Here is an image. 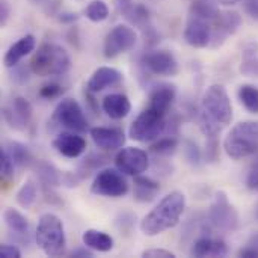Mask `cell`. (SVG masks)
Segmentation results:
<instances>
[{
    "instance_id": "obj_1",
    "label": "cell",
    "mask_w": 258,
    "mask_h": 258,
    "mask_svg": "<svg viewBox=\"0 0 258 258\" xmlns=\"http://www.w3.org/2000/svg\"><path fill=\"white\" fill-rule=\"evenodd\" d=\"M186 209V197L180 190H174L163 197L159 204L142 219L141 230L145 236L154 237L174 228Z\"/></svg>"
},
{
    "instance_id": "obj_2",
    "label": "cell",
    "mask_w": 258,
    "mask_h": 258,
    "mask_svg": "<svg viewBox=\"0 0 258 258\" xmlns=\"http://www.w3.org/2000/svg\"><path fill=\"white\" fill-rule=\"evenodd\" d=\"M71 67V59L67 50L54 42H44L35 51L30 68L32 73L41 77L63 76Z\"/></svg>"
},
{
    "instance_id": "obj_3",
    "label": "cell",
    "mask_w": 258,
    "mask_h": 258,
    "mask_svg": "<svg viewBox=\"0 0 258 258\" xmlns=\"http://www.w3.org/2000/svg\"><path fill=\"white\" fill-rule=\"evenodd\" d=\"M35 240L47 257L63 255L67 246V237H65L62 221L53 213L42 215L38 221Z\"/></svg>"
},
{
    "instance_id": "obj_4",
    "label": "cell",
    "mask_w": 258,
    "mask_h": 258,
    "mask_svg": "<svg viewBox=\"0 0 258 258\" xmlns=\"http://www.w3.org/2000/svg\"><path fill=\"white\" fill-rule=\"evenodd\" d=\"M224 150L231 159H243L258 151V122L242 121L236 124L224 141Z\"/></svg>"
},
{
    "instance_id": "obj_5",
    "label": "cell",
    "mask_w": 258,
    "mask_h": 258,
    "mask_svg": "<svg viewBox=\"0 0 258 258\" xmlns=\"http://www.w3.org/2000/svg\"><path fill=\"white\" fill-rule=\"evenodd\" d=\"M168 115L153 107H145L128 128V136L138 142H153L159 139L166 130Z\"/></svg>"
},
{
    "instance_id": "obj_6",
    "label": "cell",
    "mask_w": 258,
    "mask_h": 258,
    "mask_svg": "<svg viewBox=\"0 0 258 258\" xmlns=\"http://www.w3.org/2000/svg\"><path fill=\"white\" fill-rule=\"evenodd\" d=\"M207 222L213 230L224 233H234L239 228V213L230 203L225 192H216L207 213Z\"/></svg>"
},
{
    "instance_id": "obj_7",
    "label": "cell",
    "mask_w": 258,
    "mask_h": 258,
    "mask_svg": "<svg viewBox=\"0 0 258 258\" xmlns=\"http://www.w3.org/2000/svg\"><path fill=\"white\" fill-rule=\"evenodd\" d=\"M203 109L219 124L227 125L233 119V106L227 89L222 85H212L203 97Z\"/></svg>"
},
{
    "instance_id": "obj_8",
    "label": "cell",
    "mask_w": 258,
    "mask_h": 258,
    "mask_svg": "<svg viewBox=\"0 0 258 258\" xmlns=\"http://www.w3.org/2000/svg\"><path fill=\"white\" fill-rule=\"evenodd\" d=\"M53 122L70 132L85 133L88 130V118L74 98H63L59 101L53 112Z\"/></svg>"
},
{
    "instance_id": "obj_9",
    "label": "cell",
    "mask_w": 258,
    "mask_h": 258,
    "mask_svg": "<svg viewBox=\"0 0 258 258\" xmlns=\"http://www.w3.org/2000/svg\"><path fill=\"white\" fill-rule=\"evenodd\" d=\"M91 192L97 197L121 198L128 192V183L119 169L116 171L112 168H106L95 175Z\"/></svg>"
},
{
    "instance_id": "obj_10",
    "label": "cell",
    "mask_w": 258,
    "mask_h": 258,
    "mask_svg": "<svg viewBox=\"0 0 258 258\" xmlns=\"http://www.w3.org/2000/svg\"><path fill=\"white\" fill-rule=\"evenodd\" d=\"M136 42H138L136 30L127 24H118L106 35L103 44V54L107 59H113L135 48Z\"/></svg>"
},
{
    "instance_id": "obj_11",
    "label": "cell",
    "mask_w": 258,
    "mask_h": 258,
    "mask_svg": "<svg viewBox=\"0 0 258 258\" xmlns=\"http://www.w3.org/2000/svg\"><path fill=\"white\" fill-rule=\"evenodd\" d=\"M141 65L145 73L163 77H172L178 73V62L168 50H150L141 56Z\"/></svg>"
},
{
    "instance_id": "obj_12",
    "label": "cell",
    "mask_w": 258,
    "mask_h": 258,
    "mask_svg": "<svg viewBox=\"0 0 258 258\" xmlns=\"http://www.w3.org/2000/svg\"><path fill=\"white\" fill-rule=\"evenodd\" d=\"M116 169H119L125 175H141L145 172L150 166V159L147 151L136 148V147H127L121 150L115 157Z\"/></svg>"
},
{
    "instance_id": "obj_13",
    "label": "cell",
    "mask_w": 258,
    "mask_h": 258,
    "mask_svg": "<svg viewBox=\"0 0 258 258\" xmlns=\"http://www.w3.org/2000/svg\"><path fill=\"white\" fill-rule=\"evenodd\" d=\"M242 24V17L236 11H221L218 18L212 23V42L210 47H221L228 36L234 35Z\"/></svg>"
},
{
    "instance_id": "obj_14",
    "label": "cell",
    "mask_w": 258,
    "mask_h": 258,
    "mask_svg": "<svg viewBox=\"0 0 258 258\" xmlns=\"http://www.w3.org/2000/svg\"><path fill=\"white\" fill-rule=\"evenodd\" d=\"M3 113V119L5 122L14 128V130H24L29 122L32 121V115H33V107L30 104L29 100H26L24 97H15L14 101L11 103V106L3 107L2 110Z\"/></svg>"
},
{
    "instance_id": "obj_15",
    "label": "cell",
    "mask_w": 258,
    "mask_h": 258,
    "mask_svg": "<svg viewBox=\"0 0 258 258\" xmlns=\"http://www.w3.org/2000/svg\"><path fill=\"white\" fill-rule=\"evenodd\" d=\"M183 36L190 47L195 48L209 47L212 42V24L206 20L189 15Z\"/></svg>"
},
{
    "instance_id": "obj_16",
    "label": "cell",
    "mask_w": 258,
    "mask_h": 258,
    "mask_svg": "<svg viewBox=\"0 0 258 258\" xmlns=\"http://www.w3.org/2000/svg\"><path fill=\"white\" fill-rule=\"evenodd\" d=\"M54 150L67 157V159H77L86 151V141L77 132H62L53 141Z\"/></svg>"
},
{
    "instance_id": "obj_17",
    "label": "cell",
    "mask_w": 258,
    "mask_h": 258,
    "mask_svg": "<svg viewBox=\"0 0 258 258\" xmlns=\"http://www.w3.org/2000/svg\"><path fill=\"white\" fill-rule=\"evenodd\" d=\"M227 254H228L227 243L222 239L213 236L212 233H203V236L195 240L190 249V255L198 258L225 257Z\"/></svg>"
},
{
    "instance_id": "obj_18",
    "label": "cell",
    "mask_w": 258,
    "mask_h": 258,
    "mask_svg": "<svg viewBox=\"0 0 258 258\" xmlns=\"http://www.w3.org/2000/svg\"><path fill=\"white\" fill-rule=\"evenodd\" d=\"M122 80H124V76L119 70L112 68V67H100L92 73L91 79L88 80L86 89L91 94H97L107 88L119 85Z\"/></svg>"
},
{
    "instance_id": "obj_19",
    "label": "cell",
    "mask_w": 258,
    "mask_h": 258,
    "mask_svg": "<svg viewBox=\"0 0 258 258\" xmlns=\"http://www.w3.org/2000/svg\"><path fill=\"white\" fill-rule=\"evenodd\" d=\"M91 138L94 144L104 151H113L125 144V135L121 128L113 127H94L91 128Z\"/></svg>"
},
{
    "instance_id": "obj_20",
    "label": "cell",
    "mask_w": 258,
    "mask_h": 258,
    "mask_svg": "<svg viewBox=\"0 0 258 258\" xmlns=\"http://www.w3.org/2000/svg\"><path fill=\"white\" fill-rule=\"evenodd\" d=\"M177 97V88L171 83H159L151 88L148 95V107H153L162 113H169L172 103Z\"/></svg>"
},
{
    "instance_id": "obj_21",
    "label": "cell",
    "mask_w": 258,
    "mask_h": 258,
    "mask_svg": "<svg viewBox=\"0 0 258 258\" xmlns=\"http://www.w3.org/2000/svg\"><path fill=\"white\" fill-rule=\"evenodd\" d=\"M35 45H36V39H35L33 35H24V36H21L5 53V57H3L5 67L6 68H12V67L18 65L23 57H26L27 54H30L35 50Z\"/></svg>"
},
{
    "instance_id": "obj_22",
    "label": "cell",
    "mask_w": 258,
    "mask_h": 258,
    "mask_svg": "<svg viewBox=\"0 0 258 258\" xmlns=\"http://www.w3.org/2000/svg\"><path fill=\"white\" fill-rule=\"evenodd\" d=\"M103 112L112 119H122L132 110V103L124 94H109L101 101Z\"/></svg>"
},
{
    "instance_id": "obj_23",
    "label": "cell",
    "mask_w": 258,
    "mask_h": 258,
    "mask_svg": "<svg viewBox=\"0 0 258 258\" xmlns=\"http://www.w3.org/2000/svg\"><path fill=\"white\" fill-rule=\"evenodd\" d=\"M160 192V184L144 175H136L135 178V187H133V197L138 203H151L156 200L157 194Z\"/></svg>"
},
{
    "instance_id": "obj_24",
    "label": "cell",
    "mask_w": 258,
    "mask_h": 258,
    "mask_svg": "<svg viewBox=\"0 0 258 258\" xmlns=\"http://www.w3.org/2000/svg\"><path fill=\"white\" fill-rule=\"evenodd\" d=\"M82 240H83L85 246H88L89 249L97 251V252H109L113 248V239L107 233L92 230V228L86 230L83 233Z\"/></svg>"
},
{
    "instance_id": "obj_25",
    "label": "cell",
    "mask_w": 258,
    "mask_h": 258,
    "mask_svg": "<svg viewBox=\"0 0 258 258\" xmlns=\"http://www.w3.org/2000/svg\"><path fill=\"white\" fill-rule=\"evenodd\" d=\"M107 162H109V157H107V156L100 154V153H89V154H86V156L82 159V162L79 163L76 174H77L79 178L83 181V180H86L88 177H91L94 172H97L98 169H101Z\"/></svg>"
},
{
    "instance_id": "obj_26",
    "label": "cell",
    "mask_w": 258,
    "mask_h": 258,
    "mask_svg": "<svg viewBox=\"0 0 258 258\" xmlns=\"http://www.w3.org/2000/svg\"><path fill=\"white\" fill-rule=\"evenodd\" d=\"M240 74L246 77H258V44L248 42L242 51V63L239 65Z\"/></svg>"
},
{
    "instance_id": "obj_27",
    "label": "cell",
    "mask_w": 258,
    "mask_h": 258,
    "mask_svg": "<svg viewBox=\"0 0 258 258\" xmlns=\"http://www.w3.org/2000/svg\"><path fill=\"white\" fill-rule=\"evenodd\" d=\"M124 18L133 26H136L142 33L154 27L151 23V15H150L148 8L141 3H133L132 8L124 14Z\"/></svg>"
},
{
    "instance_id": "obj_28",
    "label": "cell",
    "mask_w": 258,
    "mask_h": 258,
    "mask_svg": "<svg viewBox=\"0 0 258 258\" xmlns=\"http://www.w3.org/2000/svg\"><path fill=\"white\" fill-rule=\"evenodd\" d=\"M3 221L14 236H29V221L27 218L15 209H6L3 212Z\"/></svg>"
},
{
    "instance_id": "obj_29",
    "label": "cell",
    "mask_w": 258,
    "mask_h": 258,
    "mask_svg": "<svg viewBox=\"0 0 258 258\" xmlns=\"http://www.w3.org/2000/svg\"><path fill=\"white\" fill-rule=\"evenodd\" d=\"M35 171L36 175L41 181V184L44 186H50V187H59L62 186V175L54 165L45 162V160H39L35 163Z\"/></svg>"
},
{
    "instance_id": "obj_30",
    "label": "cell",
    "mask_w": 258,
    "mask_h": 258,
    "mask_svg": "<svg viewBox=\"0 0 258 258\" xmlns=\"http://www.w3.org/2000/svg\"><path fill=\"white\" fill-rule=\"evenodd\" d=\"M219 12L221 11L216 6L215 0H194L190 3V8H189V15L190 17L206 20L210 24L218 18Z\"/></svg>"
},
{
    "instance_id": "obj_31",
    "label": "cell",
    "mask_w": 258,
    "mask_h": 258,
    "mask_svg": "<svg viewBox=\"0 0 258 258\" xmlns=\"http://www.w3.org/2000/svg\"><path fill=\"white\" fill-rule=\"evenodd\" d=\"M6 151H8L9 157L12 159V162L17 168H26L33 160L30 150L18 141H11L6 147Z\"/></svg>"
},
{
    "instance_id": "obj_32",
    "label": "cell",
    "mask_w": 258,
    "mask_h": 258,
    "mask_svg": "<svg viewBox=\"0 0 258 258\" xmlns=\"http://www.w3.org/2000/svg\"><path fill=\"white\" fill-rule=\"evenodd\" d=\"M239 100L243 104V107L251 112L258 113V88L254 85H242L239 88Z\"/></svg>"
},
{
    "instance_id": "obj_33",
    "label": "cell",
    "mask_w": 258,
    "mask_h": 258,
    "mask_svg": "<svg viewBox=\"0 0 258 258\" xmlns=\"http://www.w3.org/2000/svg\"><path fill=\"white\" fill-rule=\"evenodd\" d=\"M177 148H178V139L175 136H168V138H162L156 141L150 147V151L156 157H169L177 151Z\"/></svg>"
},
{
    "instance_id": "obj_34",
    "label": "cell",
    "mask_w": 258,
    "mask_h": 258,
    "mask_svg": "<svg viewBox=\"0 0 258 258\" xmlns=\"http://www.w3.org/2000/svg\"><path fill=\"white\" fill-rule=\"evenodd\" d=\"M197 119H198L200 128H201V132L204 133L206 138H219V133H221V125H219V122H218L215 118H212L204 109L200 110Z\"/></svg>"
},
{
    "instance_id": "obj_35",
    "label": "cell",
    "mask_w": 258,
    "mask_h": 258,
    "mask_svg": "<svg viewBox=\"0 0 258 258\" xmlns=\"http://www.w3.org/2000/svg\"><path fill=\"white\" fill-rule=\"evenodd\" d=\"M36 186L32 180H27L17 192V203L23 207V209H29L33 206V203L36 201Z\"/></svg>"
},
{
    "instance_id": "obj_36",
    "label": "cell",
    "mask_w": 258,
    "mask_h": 258,
    "mask_svg": "<svg viewBox=\"0 0 258 258\" xmlns=\"http://www.w3.org/2000/svg\"><path fill=\"white\" fill-rule=\"evenodd\" d=\"M85 15L89 21L100 23L109 17V8L103 0H92L85 9Z\"/></svg>"
},
{
    "instance_id": "obj_37",
    "label": "cell",
    "mask_w": 258,
    "mask_h": 258,
    "mask_svg": "<svg viewBox=\"0 0 258 258\" xmlns=\"http://www.w3.org/2000/svg\"><path fill=\"white\" fill-rule=\"evenodd\" d=\"M183 148H184V157H186L187 163L194 168L200 166L203 162V153H201L200 147L197 145V142L187 139V141H184Z\"/></svg>"
},
{
    "instance_id": "obj_38",
    "label": "cell",
    "mask_w": 258,
    "mask_h": 258,
    "mask_svg": "<svg viewBox=\"0 0 258 258\" xmlns=\"http://www.w3.org/2000/svg\"><path fill=\"white\" fill-rule=\"evenodd\" d=\"M14 168L15 165L12 159L9 157L6 148H3L0 153V174H2V181L5 183V186L14 178Z\"/></svg>"
},
{
    "instance_id": "obj_39",
    "label": "cell",
    "mask_w": 258,
    "mask_h": 258,
    "mask_svg": "<svg viewBox=\"0 0 258 258\" xmlns=\"http://www.w3.org/2000/svg\"><path fill=\"white\" fill-rule=\"evenodd\" d=\"M63 91H65V89H63V86H62L60 83H57V82H50V83H45V85L41 86L38 95H39L42 100H54V98L60 97Z\"/></svg>"
},
{
    "instance_id": "obj_40",
    "label": "cell",
    "mask_w": 258,
    "mask_h": 258,
    "mask_svg": "<svg viewBox=\"0 0 258 258\" xmlns=\"http://www.w3.org/2000/svg\"><path fill=\"white\" fill-rule=\"evenodd\" d=\"M204 159L207 163H215L219 160V138H207Z\"/></svg>"
},
{
    "instance_id": "obj_41",
    "label": "cell",
    "mask_w": 258,
    "mask_h": 258,
    "mask_svg": "<svg viewBox=\"0 0 258 258\" xmlns=\"http://www.w3.org/2000/svg\"><path fill=\"white\" fill-rule=\"evenodd\" d=\"M30 73H32V68H30V63L26 67V65H15L12 67V74H11V79L18 83V85H24L29 82L30 79Z\"/></svg>"
},
{
    "instance_id": "obj_42",
    "label": "cell",
    "mask_w": 258,
    "mask_h": 258,
    "mask_svg": "<svg viewBox=\"0 0 258 258\" xmlns=\"http://www.w3.org/2000/svg\"><path fill=\"white\" fill-rule=\"evenodd\" d=\"M181 115L178 112H174L168 116V121H166V130L165 133H168V136H177L180 133V127H181Z\"/></svg>"
},
{
    "instance_id": "obj_43",
    "label": "cell",
    "mask_w": 258,
    "mask_h": 258,
    "mask_svg": "<svg viewBox=\"0 0 258 258\" xmlns=\"http://www.w3.org/2000/svg\"><path fill=\"white\" fill-rule=\"evenodd\" d=\"M246 187L258 192V157L252 162L249 171H248V175H246Z\"/></svg>"
},
{
    "instance_id": "obj_44",
    "label": "cell",
    "mask_w": 258,
    "mask_h": 258,
    "mask_svg": "<svg viewBox=\"0 0 258 258\" xmlns=\"http://www.w3.org/2000/svg\"><path fill=\"white\" fill-rule=\"evenodd\" d=\"M133 215L130 213H121L118 218H116V227L119 228V231H128L133 225Z\"/></svg>"
},
{
    "instance_id": "obj_45",
    "label": "cell",
    "mask_w": 258,
    "mask_h": 258,
    "mask_svg": "<svg viewBox=\"0 0 258 258\" xmlns=\"http://www.w3.org/2000/svg\"><path fill=\"white\" fill-rule=\"evenodd\" d=\"M142 257L174 258L175 257V254H174V252H171V251H166V249H157V248H154V249H147V251H144V252H142Z\"/></svg>"
},
{
    "instance_id": "obj_46",
    "label": "cell",
    "mask_w": 258,
    "mask_h": 258,
    "mask_svg": "<svg viewBox=\"0 0 258 258\" xmlns=\"http://www.w3.org/2000/svg\"><path fill=\"white\" fill-rule=\"evenodd\" d=\"M0 255L3 258H20L21 257V251L15 245L5 243L0 248Z\"/></svg>"
},
{
    "instance_id": "obj_47",
    "label": "cell",
    "mask_w": 258,
    "mask_h": 258,
    "mask_svg": "<svg viewBox=\"0 0 258 258\" xmlns=\"http://www.w3.org/2000/svg\"><path fill=\"white\" fill-rule=\"evenodd\" d=\"M57 21L62 23V24H74L77 20H79V15L76 12H70V11H60L57 15H56Z\"/></svg>"
},
{
    "instance_id": "obj_48",
    "label": "cell",
    "mask_w": 258,
    "mask_h": 258,
    "mask_svg": "<svg viewBox=\"0 0 258 258\" xmlns=\"http://www.w3.org/2000/svg\"><path fill=\"white\" fill-rule=\"evenodd\" d=\"M243 9L251 18L258 20V0H243Z\"/></svg>"
},
{
    "instance_id": "obj_49",
    "label": "cell",
    "mask_w": 258,
    "mask_h": 258,
    "mask_svg": "<svg viewBox=\"0 0 258 258\" xmlns=\"http://www.w3.org/2000/svg\"><path fill=\"white\" fill-rule=\"evenodd\" d=\"M11 17V6L6 0H0V24L6 26Z\"/></svg>"
},
{
    "instance_id": "obj_50",
    "label": "cell",
    "mask_w": 258,
    "mask_h": 258,
    "mask_svg": "<svg viewBox=\"0 0 258 258\" xmlns=\"http://www.w3.org/2000/svg\"><path fill=\"white\" fill-rule=\"evenodd\" d=\"M67 38H68V41H70V44L73 45V47H76V48H79L80 47V36H79V29L74 26V27H71L70 30H68V33H67Z\"/></svg>"
},
{
    "instance_id": "obj_51",
    "label": "cell",
    "mask_w": 258,
    "mask_h": 258,
    "mask_svg": "<svg viewBox=\"0 0 258 258\" xmlns=\"http://www.w3.org/2000/svg\"><path fill=\"white\" fill-rule=\"evenodd\" d=\"M133 3H135L133 0H115L116 11H118L121 15H124V14L132 8V5H133Z\"/></svg>"
},
{
    "instance_id": "obj_52",
    "label": "cell",
    "mask_w": 258,
    "mask_h": 258,
    "mask_svg": "<svg viewBox=\"0 0 258 258\" xmlns=\"http://www.w3.org/2000/svg\"><path fill=\"white\" fill-rule=\"evenodd\" d=\"M70 257H76V258H91L92 257V251L88 249V246L85 248H76L71 251Z\"/></svg>"
},
{
    "instance_id": "obj_53",
    "label": "cell",
    "mask_w": 258,
    "mask_h": 258,
    "mask_svg": "<svg viewBox=\"0 0 258 258\" xmlns=\"http://www.w3.org/2000/svg\"><path fill=\"white\" fill-rule=\"evenodd\" d=\"M239 257H243V258H258V251L255 248H252V246H249V245H246L245 248H242L240 251H239Z\"/></svg>"
},
{
    "instance_id": "obj_54",
    "label": "cell",
    "mask_w": 258,
    "mask_h": 258,
    "mask_svg": "<svg viewBox=\"0 0 258 258\" xmlns=\"http://www.w3.org/2000/svg\"><path fill=\"white\" fill-rule=\"evenodd\" d=\"M248 245H249V246H252V248H255V249L258 251V233H255V234H252V236H251V239H249Z\"/></svg>"
},
{
    "instance_id": "obj_55",
    "label": "cell",
    "mask_w": 258,
    "mask_h": 258,
    "mask_svg": "<svg viewBox=\"0 0 258 258\" xmlns=\"http://www.w3.org/2000/svg\"><path fill=\"white\" fill-rule=\"evenodd\" d=\"M218 2L219 5H224V6H233V5H237L240 0H215Z\"/></svg>"
},
{
    "instance_id": "obj_56",
    "label": "cell",
    "mask_w": 258,
    "mask_h": 258,
    "mask_svg": "<svg viewBox=\"0 0 258 258\" xmlns=\"http://www.w3.org/2000/svg\"><path fill=\"white\" fill-rule=\"evenodd\" d=\"M32 3H35V5H41V3H47L48 0H30Z\"/></svg>"
},
{
    "instance_id": "obj_57",
    "label": "cell",
    "mask_w": 258,
    "mask_h": 258,
    "mask_svg": "<svg viewBox=\"0 0 258 258\" xmlns=\"http://www.w3.org/2000/svg\"><path fill=\"white\" fill-rule=\"evenodd\" d=\"M254 215H255V219L258 221V203L255 204V209H254Z\"/></svg>"
}]
</instances>
